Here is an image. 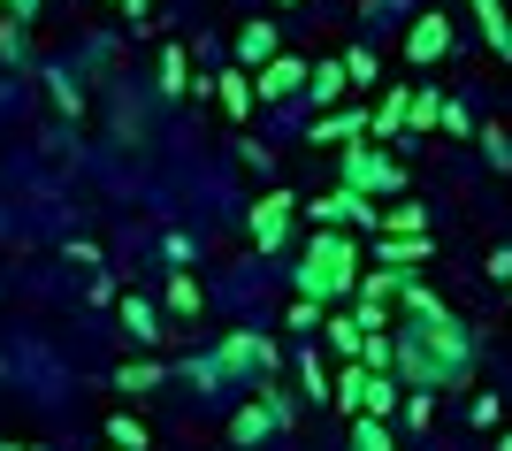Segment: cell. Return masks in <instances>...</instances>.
<instances>
[{"label":"cell","instance_id":"6da1fadb","mask_svg":"<svg viewBox=\"0 0 512 451\" xmlns=\"http://www.w3.org/2000/svg\"><path fill=\"white\" fill-rule=\"evenodd\" d=\"M283 222H291V199H260V207H253V237H260V245H276V237H283Z\"/></svg>","mask_w":512,"mask_h":451},{"label":"cell","instance_id":"7a4b0ae2","mask_svg":"<svg viewBox=\"0 0 512 451\" xmlns=\"http://www.w3.org/2000/svg\"><path fill=\"white\" fill-rule=\"evenodd\" d=\"M123 322H130V337H138V344H161V322H153L146 299H123Z\"/></svg>","mask_w":512,"mask_h":451},{"label":"cell","instance_id":"3957f363","mask_svg":"<svg viewBox=\"0 0 512 451\" xmlns=\"http://www.w3.org/2000/svg\"><path fill=\"white\" fill-rule=\"evenodd\" d=\"M107 436H115V451H146V421H130V413H115Z\"/></svg>","mask_w":512,"mask_h":451},{"label":"cell","instance_id":"277c9868","mask_svg":"<svg viewBox=\"0 0 512 451\" xmlns=\"http://www.w3.org/2000/svg\"><path fill=\"white\" fill-rule=\"evenodd\" d=\"M169 306H176V314H192V306H199V283L176 276V283H169Z\"/></svg>","mask_w":512,"mask_h":451},{"label":"cell","instance_id":"5b68a950","mask_svg":"<svg viewBox=\"0 0 512 451\" xmlns=\"http://www.w3.org/2000/svg\"><path fill=\"white\" fill-rule=\"evenodd\" d=\"M352 451H390V436H383V421H360V436H352Z\"/></svg>","mask_w":512,"mask_h":451},{"label":"cell","instance_id":"8992f818","mask_svg":"<svg viewBox=\"0 0 512 451\" xmlns=\"http://www.w3.org/2000/svg\"><path fill=\"white\" fill-rule=\"evenodd\" d=\"M299 375H306V390H314V398H329V375H321V360H314V352L299 360Z\"/></svg>","mask_w":512,"mask_h":451},{"label":"cell","instance_id":"52a82bcc","mask_svg":"<svg viewBox=\"0 0 512 451\" xmlns=\"http://www.w3.org/2000/svg\"><path fill=\"white\" fill-rule=\"evenodd\" d=\"M490 276H497V283H512V253H490Z\"/></svg>","mask_w":512,"mask_h":451},{"label":"cell","instance_id":"ba28073f","mask_svg":"<svg viewBox=\"0 0 512 451\" xmlns=\"http://www.w3.org/2000/svg\"><path fill=\"white\" fill-rule=\"evenodd\" d=\"M0 451H16V444H0Z\"/></svg>","mask_w":512,"mask_h":451},{"label":"cell","instance_id":"9c48e42d","mask_svg":"<svg viewBox=\"0 0 512 451\" xmlns=\"http://www.w3.org/2000/svg\"><path fill=\"white\" fill-rule=\"evenodd\" d=\"M505 451H512V436H505Z\"/></svg>","mask_w":512,"mask_h":451}]
</instances>
